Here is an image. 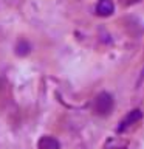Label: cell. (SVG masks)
<instances>
[{
	"label": "cell",
	"instance_id": "1",
	"mask_svg": "<svg viewBox=\"0 0 144 149\" xmlns=\"http://www.w3.org/2000/svg\"><path fill=\"white\" fill-rule=\"evenodd\" d=\"M93 110H95V113L99 115V116L109 115L110 112L113 110V98H111L110 93L101 92L99 95L95 98V101H93Z\"/></svg>",
	"mask_w": 144,
	"mask_h": 149
},
{
	"label": "cell",
	"instance_id": "2",
	"mask_svg": "<svg viewBox=\"0 0 144 149\" xmlns=\"http://www.w3.org/2000/svg\"><path fill=\"white\" fill-rule=\"evenodd\" d=\"M143 118V112L139 109H133L130 110L127 115L123 118V121L119 123V127H118V132H124L125 129H129L130 126H133L135 123H138L139 120Z\"/></svg>",
	"mask_w": 144,
	"mask_h": 149
},
{
	"label": "cell",
	"instance_id": "3",
	"mask_svg": "<svg viewBox=\"0 0 144 149\" xmlns=\"http://www.w3.org/2000/svg\"><path fill=\"white\" fill-rule=\"evenodd\" d=\"M95 11L99 17H109L115 13V5L111 0H98Z\"/></svg>",
	"mask_w": 144,
	"mask_h": 149
},
{
	"label": "cell",
	"instance_id": "4",
	"mask_svg": "<svg viewBox=\"0 0 144 149\" xmlns=\"http://www.w3.org/2000/svg\"><path fill=\"white\" fill-rule=\"evenodd\" d=\"M37 149H60V143L54 137L50 135H44L37 141Z\"/></svg>",
	"mask_w": 144,
	"mask_h": 149
},
{
	"label": "cell",
	"instance_id": "5",
	"mask_svg": "<svg viewBox=\"0 0 144 149\" xmlns=\"http://www.w3.org/2000/svg\"><path fill=\"white\" fill-rule=\"evenodd\" d=\"M30 50H31V47L26 40H19L17 42V45H16V54L17 56H26L30 53Z\"/></svg>",
	"mask_w": 144,
	"mask_h": 149
}]
</instances>
